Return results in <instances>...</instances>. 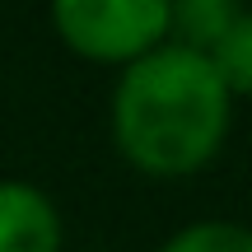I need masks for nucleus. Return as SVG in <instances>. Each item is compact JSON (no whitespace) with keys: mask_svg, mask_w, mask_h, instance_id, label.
<instances>
[{"mask_svg":"<svg viewBox=\"0 0 252 252\" xmlns=\"http://www.w3.org/2000/svg\"><path fill=\"white\" fill-rule=\"evenodd\" d=\"M0 252H65V220L37 182L0 178Z\"/></svg>","mask_w":252,"mask_h":252,"instance_id":"7ed1b4c3","label":"nucleus"},{"mask_svg":"<svg viewBox=\"0 0 252 252\" xmlns=\"http://www.w3.org/2000/svg\"><path fill=\"white\" fill-rule=\"evenodd\" d=\"M47 14L61 47L89 65L122 70L168 42V0H47Z\"/></svg>","mask_w":252,"mask_h":252,"instance_id":"f03ea898","label":"nucleus"},{"mask_svg":"<svg viewBox=\"0 0 252 252\" xmlns=\"http://www.w3.org/2000/svg\"><path fill=\"white\" fill-rule=\"evenodd\" d=\"M238 9H243V0H168V42L206 56L229 33Z\"/></svg>","mask_w":252,"mask_h":252,"instance_id":"20e7f679","label":"nucleus"},{"mask_svg":"<svg viewBox=\"0 0 252 252\" xmlns=\"http://www.w3.org/2000/svg\"><path fill=\"white\" fill-rule=\"evenodd\" d=\"M159 252H252V224L243 220H191L173 229Z\"/></svg>","mask_w":252,"mask_h":252,"instance_id":"423d86ee","label":"nucleus"},{"mask_svg":"<svg viewBox=\"0 0 252 252\" xmlns=\"http://www.w3.org/2000/svg\"><path fill=\"white\" fill-rule=\"evenodd\" d=\"M234 126V98L201 52L163 42L122 65L108 98L112 150L140 178L178 182L220 159Z\"/></svg>","mask_w":252,"mask_h":252,"instance_id":"f257e3e1","label":"nucleus"},{"mask_svg":"<svg viewBox=\"0 0 252 252\" xmlns=\"http://www.w3.org/2000/svg\"><path fill=\"white\" fill-rule=\"evenodd\" d=\"M206 61L215 65L220 84L229 89V98H252V5L238 9V19L229 24V33L206 52Z\"/></svg>","mask_w":252,"mask_h":252,"instance_id":"39448f33","label":"nucleus"}]
</instances>
